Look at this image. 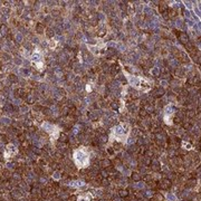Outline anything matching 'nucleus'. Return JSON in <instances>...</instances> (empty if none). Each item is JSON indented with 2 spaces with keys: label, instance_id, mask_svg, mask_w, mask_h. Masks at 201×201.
<instances>
[{
  "label": "nucleus",
  "instance_id": "obj_4",
  "mask_svg": "<svg viewBox=\"0 0 201 201\" xmlns=\"http://www.w3.org/2000/svg\"><path fill=\"white\" fill-rule=\"evenodd\" d=\"M42 128L45 129V131H47V132L49 133L50 139H51V142H54V141L57 140L58 135H59V131H60L57 126L51 125V124H49V123H43Z\"/></svg>",
  "mask_w": 201,
  "mask_h": 201
},
{
  "label": "nucleus",
  "instance_id": "obj_2",
  "mask_svg": "<svg viewBox=\"0 0 201 201\" xmlns=\"http://www.w3.org/2000/svg\"><path fill=\"white\" fill-rule=\"evenodd\" d=\"M73 159L78 169H85L89 165V153L85 148H80L74 151Z\"/></svg>",
  "mask_w": 201,
  "mask_h": 201
},
{
  "label": "nucleus",
  "instance_id": "obj_8",
  "mask_svg": "<svg viewBox=\"0 0 201 201\" xmlns=\"http://www.w3.org/2000/svg\"><path fill=\"white\" fill-rule=\"evenodd\" d=\"M183 146H186V149H191V145L187 143H183Z\"/></svg>",
  "mask_w": 201,
  "mask_h": 201
},
{
  "label": "nucleus",
  "instance_id": "obj_7",
  "mask_svg": "<svg viewBox=\"0 0 201 201\" xmlns=\"http://www.w3.org/2000/svg\"><path fill=\"white\" fill-rule=\"evenodd\" d=\"M49 46H50V48H54V47H55V46H56V43H55V42H53V40H51V42H50V43H49Z\"/></svg>",
  "mask_w": 201,
  "mask_h": 201
},
{
  "label": "nucleus",
  "instance_id": "obj_3",
  "mask_svg": "<svg viewBox=\"0 0 201 201\" xmlns=\"http://www.w3.org/2000/svg\"><path fill=\"white\" fill-rule=\"evenodd\" d=\"M128 78H129L130 84H131L132 86H134L135 88H137V89L148 91V89L145 88V86H148L149 84H148L146 80L143 79L142 77H139V76H131V75H129Z\"/></svg>",
  "mask_w": 201,
  "mask_h": 201
},
{
  "label": "nucleus",
  "instance_id": "obj_1",
  "mask_svg": "<svg viewBox=\"0 0 201 201\" xmlns=\"http://www.w3.org/2000/svg\"><path fill=\"white\" fill-rule=\"evenodd\" d=\"M130 131H131V128L128 123H122V124H119L117 126H115L112 129V132H111V135H110V141H119V142H122V143H125L128 137H129Z\"/></svg>",
  "mask_w": 201,
  "mask_h": 201
},
{
  "label": "nucleus",
  "instance_id": "obj_6",
  "mask_svg": "<svg viewBox=\"0 0 201 201\" xmlns=\"http://www.w3.org/2000/svg\"><path fill=\"white\" fill-rule=\"evenodd\" d=\"M77 201H91V194L86 193V194H82L79 195Z\"/></svg>",
  "mask_w": 201,
  "mask_h": 201
},
{
  "label": "nucleus",
  "instance_id": "obj_5",
  "mask_svg": "<svg viewBox=\"0 0 201 201\" xmlns=\"http://www.w3.org/2000/svg\"><path fill=\"white\" fill-rule=\"evenodd\" d=\"M17 153H18V150L14 144H8L5 149V158H6V160H8L9 158L15 157Z\"/></svg>",
  "mask_w": 201,
  "mask_h": 201
}]
</instances>
